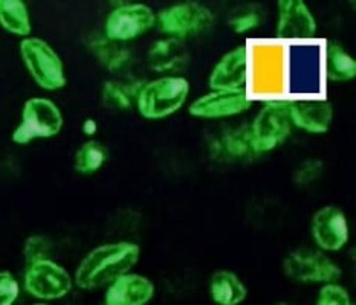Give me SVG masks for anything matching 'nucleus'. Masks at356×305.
Listing matches in <instances>:
<instances>
[{
    "label": "nucleus",
    "mask_w": 356,
    "mask_h": 305,
    "mask_svg": "<svg viewBox=\"0 0 356 305\" xmlns=\"http://www.w3.org/2000/svg\"><path fill=\"white\" fill-rule=\"evenodd\" d=\"M248 52V84L250 98L263 101L284 99L289 90L288 44L278 40H251Z\"/></svg>",
    "instance_id": "f257e3e1"
},
{
    "label": "nucleus",
    "mask_w": 356,
    "mask_h": 305,
    "mask_svg": "<svg viewBox=\"0 0 356 305\" xmlns=\"http://www.w3.org/2000/svg\"><path fill=\"white\" fill-rule=\"evenodd\" d=\"M141 256V249L131 241H113L94 247L81 258L74 272V284L80 290L106 288L124 273L131 272Z\"/></svg>",
    "instance_id": "f03ea898"
},
{
    "label": "nucleus",
    "mask_w": 356,
    "mask_h": 305,
    "mask_svg": "<svg viewBox=\"0 0 356 305\" xmlns=\"http://www.w3.org/2000/svg\"><path fill=\"white\" fill-rule=\"evenodd\" d=\"M190 81L182 75H159L141 84L135 108L144 119L159 121L177 113L187 104Z\"/></svg>",
    "instance_id": "7ed1b4c3"
},
{
    "label": "nucleus",
    "mask_w": 356,
    "mask_h": 305,
    "mask_svg": "<svg viewBox=\"0 0 356 305\" xmlns=\"http://www.w3.org/2000/svg\"><path fill=\"white\" fill-rule=\"evenodd\" d=\"M19 53L31 80L42 90L57 92L67 84L63 58L49 42L33 35L22 38Z\"/></svg>",
    "instance_id": "20e7f679"
},
{
    "label": "nucleus",
    "mask_w": 356,
    "mask_h": 305,
    "mask_svg": "<svg viewBox=\"0 0 356 305\" xmlns=\"http://www.w3.org/2000/svg\"><path fill=\"white\" fill-rule=\"evenodd\" d=\"M65 127V116L56 101L46 97H33L25 101L20 121L11 133V140L17 145H29L34 140L58 136Z\"/></svg>",
    "instance_id": "39448f33"
},
{
    "label": "nucleus",
    "mask_w": 356,
    "mask_h": 305,
    "mask_svg": "<svg viewBox=\"0 0 356 305\" xmlns=\"http://www.w3.org/2000/svg\"><path fill=\"white\" fill-rule=\"evenodd\" d=\"M289 103L291 98L263 101L260 110L255 113L250 124V133L257 156L275 151L291 138L293 125Z\"/></svg>",
    "instance_id": "423d86ee"
},
{
    "label": "nucleus",
    "mask_w": 356,
    "mask_h": 305,
    "mask_svg": "<svg viewBox=\"0 0 356 305\" xmlns=\"http://www.w3.org/2000/svg\"><path fill=\"white\" fill-rule=\"evenodd\" d=\"M20 284L29 298L49 304L65 299L75 287L72 273L54 258L26 264Z\"/></svg>",
    "instance_id": "0eeeda50"
},
{
    "label": "nucleus",
    "mask_w": 356,
    "mask_h": 305,
    "mask_svg": "<svg viewBox=\"0 0 356 305\" xmlns=\"http://www.w3.org/2000/svg\"><path fill=\"white\" fill-rule=\"evenodd\" d=\"M282 269L284 277L292 283L303 286L338 283L343 277L339 264L316 247H298L291 250L284 256Z\"/></svg>",
    "instance_id": "6e6552de"
},
{
    "label": "nucleus",
    "mask_w": 356,
    "mask_h": 305,
    "mask_svg": "<svg viewBox=\"0 0 356 305\" xmlns=\"http://www.w3.org/2000/svg\"><path fill=\"white\" fill-rule=\"evenodd\" d=\"M214 25V13L199 2H181L156 13V26L165 37L185 42L205 34Z\"/></svg>",
    "instance_id": "1a4fd4ad"
},
{
    "label": "nucleus",
    "mask_w": 356,
    "mask_h": 305,
    "mask_svg": "<svg viewBox=\"0 0 356 305\" xmlns=\"http://www.w3.org/2000/svg\"><path fill=\"white\" fill-rule=\"evenodd\" d=\"M156 26V13L152 6L136 2H118L107 13L103 34L107 40L126 44Z\"/></svg>",
    "instance_id": "9d476101"
},
{
    "label": "nucleus",
    "mask_w": 356,
    "mask_h": 305,
    "mask_svg": "<svg viewBox=\"0 0 356 305\" xmlns=\"http://www.w3.org/2000/svg\"><path fill=\"white\" fill-rule=\"evenodd\" d=\"M316 249L324 254L343 250L350 240V224L344 211L337 205H324L314 213L309 224Z\"/></svg>",
    "instance_id": "9b49d317"
},
{
    "label": "nucleus",
    "mask_w": 356,
    "mask_h": 305,
    "mask_svg": "<svg viewBox=\"0 0 356 305\" xmlns=\"http://www.w3.org/2000/svg\"><path fill=\"white\" fill-rule=\"evenodd\" d=\"M252 99L246 90H210L193 99L188 106V113L196 119L220 121L236 118L251 110Z\"/></svg>",
    "instance_id": "f8f14e48"
},
{
    "label": "nucleus",
    "mask_w": 356,
    "mask_h": 305,
    "mask_svg": "<svg viewBox=\"0 0 356 305\" xmlns=\"http://www.w3.org/2000/svg\"><path fill=\"white\" fill-rule=\"evenodd\" d=\"M318 33V22L303 0H280L277 3L275 40L309 42Z\"/></svg>",
    "instance_id": "ddd939ff"
},
{
    "label": "nucleus",
    "mask_w": 356,
    "mask_h": 305,
    "mask_svg": "<svg viewBox=\"0 0 356 305\" xmlns=\"http://www.w3.org/2000/svg\"><path fill=\"white\" fill-rule=\"evenodd\" d=\"M208 153L211 159L222 163H242L259 158L252 147L250 125L225 127L211 133Z\"/></svg>",
    "instance_id": "4468645a"
},
{
    "label": "nucleus",
    "mask_w": 356,
    "mask_h": 305,
    "mask_svg": "<svg viewBox=\"0 0 356 305\" xmlns=\"http://www.w3.org/2000/svg\"><path fill=\"white\" fill-rule=\"evenodd\" d=\"M289 112L293 129L314 136L326 135L335 116L334 106L324 98L291 99Z\"/></svg>",
    "instance_id": "2eb2a0df"
},
{
    "label": "nucleus",
    "mask_w": 356,
    "mask_h": 305,
    "mask_svg": "<svg viewBox=\"0 0 356 305\" xmlns=\"http://www.w3.org/2000/svg\"><path fill=\"white\" fill-rule=\"evenodd\" d=\"M248 84V52L245 44L234 46L216 61L210 75V90H246Z\"/></svg>",
    "instance_id": "dca6fc26"
},
{
    "label": "nucleus",
    "mask_w": 356,
    "mask_h": 305,
    "mask_svg": "<svg viewBox=\"0 0 356 305\" xmlns=\"http://www.w3.org/2000/svg\"><path fill=\"white\" fill-rule=\"evenodd\" d=\"M153 296V281L135 272L124 273L104 288V304L107 305H147Z\"/></svg>",
    "instance_id": "f3484780"
},
{
    "label": "nucleus",
    "mask_w": 356,
    "mask_h": 305,
    "mask_svg": "<svg viewBox=\"0 0 356 305\" xmlns=\"http://www.w3.org/2000/svg\"><path fill=\"white\" fill-rule=\"evenodd\" d=\"M190 60V51L185 42L172 37L159 38L147 51L150 69L161 75H179L188 67Z\"/></svg>",
    "instance_id": "a211bd4d"
},
{
    "label": "nucleus",
    "mask_w": 356,
    "mask_h": 305,
    "mask_svg": "<svg viewBox=\"0 0 356 305\" xmlns=\"http://www.w3.org/2000/svg\"><path fill=\"white\" fill-rule=\"evenodd\" d=\"M208 295L216 305H240L248 298V287L237 273L220 269L208 281Z\"/></svg>",
    "instance_id": "6ab92c4d"
},
{
    "label": "nucleus",
    "mask_w": 356,
    "mask_h": 305,
    "mask_svg": "<svg viewBox=\"0 0 356 305\" xmlns=\"http://www.w3.org/2000/svg\"><path fill=\"white\" fill-rule=\"evenodd\" d=\"M88 48L94 53L102 66L111 72H120L134 63V53L124 44L107 40L103 33H95L88 37Z\"/></svg>",
    "instance_id": "aec40b11"
},
{
    "label": "nucleus",
    "mask_w": 356,
    "mask_h": 305,
    "mask_svg": "<svg viewBox=\"0 0 356 305\" xmlns=\"http://www.w3.org/2000/svg\"><path fill=\"white\" fill-rule=\"evenodd\" d=\"M324 76L329 83H349L356 76V61L341 43L327 42L323 58Z\"/></svg>",
    "instance_id": "412c9836"
},
{
    "label": "nucleus",
    "mask_w": 356,
    "mask_h": 305,
    "mask_svg": "<svg viewBox=\"0 0 356 305\" xmlns=\"http://www.w3.org/2000/svg\"><path fill=\"white\" fill-rule=\"evenodd\" d=\"M0 28L15 37H31L33 20L28 5L22 0H0Z\"/></svg>",
    "instance_id": "4be33fe9"
},
{
    "label": "nucleus",
    "mask_w": 356,
    "mask_h": 305,
    "mask_svg": "<svg viewBox=\"0 0 356 305\" xmlns=\"http://www.w3.org/2000/svg\"><path fill=\"white\" fill-rule=\"evenodd\" d=\"M109 160L107 147L97 139H88L74 154V170L81 176H94Z\"/></svg>",
    "instance_id": "5701e85b"
},
{
    "label": "nucleus",
    "mask_w": 356,
    "mask_h": 305,
    "mask_svg": "<svg viewBox=\"0 0 356 305\" xmlns=\"http://www.w3.org/2000/svg\"><path fill=\"white\" fill-rule=\"evenodd\" d=\"M141 84L122 80H107L102 88V99L104 106L118 112L131 110L135 107L136 93Z\"/></svg>",
    "instance_id": "b1692460"
},
{
    "label": "nucleus",
    "mask_w": 356,
    "mask_h": 305,
    "mask_svg": "<svg viewBox=\"0 0 356 305\" xmlns=\"http://www.w3.org/2000/svg\"><path fill=\"white\" fill-rule=\"evenodd\" d=\"M324 173V163L320 159H306L293 170L292 181L298 188H307L320 181Z\"/></svg>",
    "instance_id": "393cba45"
},
{
    "label": "nucleus",
    "mask_w": 356,
    "mask_h": 305,
    "mask_svg": "<svg viewBox=\"0 0 356 305\" xmlns=\"http://www.w3.org/2000/svg\"><path fill=\"white\" fill-rule=\"evenodd\" d=\"M52 243L48 237L44 236H31L25 240L23 245V258L25 263H35L40 260H46V258H52Z\"/></svg>",
    "instance_id": "a878e982"
},
{
    "label": "nucleus",
    "mask_w": 356,
    "mask_h": 305,
    "mask_svg": "<svg viewBox=\"0 0 356 305\" xmlns=\"http://www.w3.org/2000/svg\"><path fill=\"white\" fill-rule=\"evenodd\" d=\"M316 305H355L349 290L341 284L330 283L321 286Z\"/></svg>",
    "instance_id": "bb28decb"
},
{
    "label": "nucleus",
    "mask_w": 356,
    "mask_h": 305,
    "mask_svg": "<svg viewBox=\"0 0 356 305\" xmlns=\"http://www.w3.org/2000/svg\"><path fill=\"white\" fill-rule=\"evenodd\" d=\"M22 292L17 277L10 270H0V305H15Z\"/></svg>",
    "instance_id": "cd10ccee"
},
{
    "label": "nucleus",
    "mask_w": 356,
    "mask_h": 305,
    "mask_svg": "<svg viewBox=\"0 0 356 305\" xmlns=\"http://www.w3.org/2000/svg\"><path fill=\"white\" fill-rule=\"evenodd\" d=\"M263 23V15L257 10H246L234 14L229 19L228 26L236 34H248L251 31L257 29Z\"/></svg>",
    "instance_id": "c85d7f7f"
},
{
    "label": "nucleus",
    "mask_w": 356,
    "mask_h": 305,
    "mask_svg": "<svg viewBox=\"0 0 356 305\" xmlns=\"http://www.w3.org/2000/svg\"><path fill=\"white\" fill-rule=\"evenodd\" d=\"M99 130L98 121L95 118H86L81 122V133L88 139H94Z\"/></svg>",
    "instance_id": "c756f323"
},
{
    "label": "nucleus",
    "mask_w": 356,
    "mask_h": 305,
    "mask_svg": "<svg viewBox=\"0 0 356 305\" xmlns=\"http://www.w3.org/2000/svg\"><path fill=\"white\" fill-rule=\"evenodd\" d=\"M28 305H52V304H49V302H38V301H35V302H33V304H28Z\"/></svg>",
    "instance_id": "7c9ffc66"
},
{
    "label": "nucleus",
    "mask_w": 356,
    "mask_h": 305,
    "mask_svg": "<svg viewBox=\"0 0 356 305\" xmlns=\"http://www.w3.org/2000/svg\"><path fill=\"white\" fill-rule=\"evenodd\" d=\"M275 305H293V304H289V302H280V304H275Z\"/></svg>",
    "instance_id": "2f4dec72"
},
{
    "label": "nucleus",
    "mask_w": 356,
    "mask_h": 305,
    "mask_svg": "<svg viewBox=\"0 0 356 305\" xmlns=\"http://www.w3.org/2000/svg\"><path fill=\"white\" fill-rule=\"evenodd\" d=\"M102 305H107V304H104V302H103V304H102Z\"/></svg>",
    "instance_id": "473e14b6"
}]
</instances>
